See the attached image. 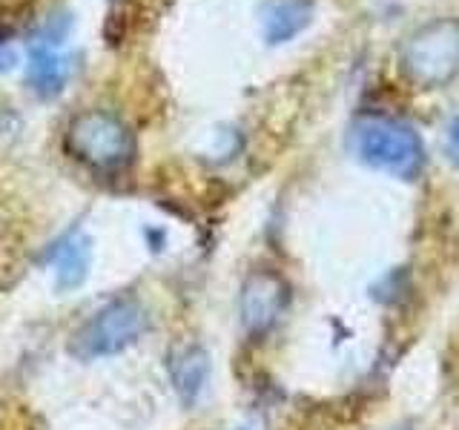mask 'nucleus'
Listing matches in <instances>:
<instances>
[{
  "label": "nucleus",
  "mask_w": 459,
  "mask_h": 430,
  "mask_svg": "<svg viewBox=\"0 0 459 430\" xmlns=\"http://www.w3.org/2000/svg\"><path fill=\"white\" fill-rule=\"evenodd\" d=\"M210 370V353L201 344H186L169 356V382L184 408H193L204 396Z\"/></svg>",
  "instance_id": "nucleus-7"
},
{
  "label": "nucleus",
  "mask_w": 459,
  "mask_h": 430,
  "mask_svg": "<svg viewBox=\"0 0 459 430\" xmlns=\"http://www.w3.org/2000/svg\"><path fill=\"white\" fill-rule=\"evenodd\" d=\"M236 430H253V427H236Z\"/></svg>",
  "instance_id": "nucleus-13"
},
{
  "label": "nucleus",
  "mask_w": 459,
  "mask_h": 430,
  "mask_svg": "<svg viewBox=\"0 0 459 430\" xmlns=\"http://www.w3.org/2000/svg\"><path fill=\"white\" fill-rule=\"evenodd\" d=\"M316 0H267L262 6V35L270 47L299 38L313 21Z\"/></svg>",
  "instance_id": "nucleus-8"
},
{
  "label": "nucleus",
  "mask_w": 459,
  "mask_h": 430,
  "mask_svg": "<svg viewBox=\"0 0 459 430\" xmlns=\"http://www.w3.org/2000/svg\"><path fill=\"white\" fill-rule=\"evenodd\" d=\"M448 158L459 167V115L451 121L448 126Z\"/></svg>",
  "instance_id": "nucleus-11"
},
{
  "label": "nucleus",
  "mask_w": 459,
  "mask_h": 430,
  "mask_svg": "<svg viewBox=\"0 0 459 430\" xmlns=\"http://www.w3.org/2000/svg\"><path fill=\"white\" fill-rule=\"evenodd\" d=\"M143 327H147V313H143L138 298H112L100 310H95L90 322L72 336L69 353L81 358V362L118 356L141 339Z\"/></svg>",
  "instance_id": "nucleus-4"
},
{
  "label": "nucleus",
  "mask_w": 459,
  "mask_h": 430,
  "mask_svg": "<svg viewBox=\"0 0 459 430\" xmlns=\"http://www.w3.org/2000/svg\"><path fill=\"white\" fill-rule=\"evenodd\" d=\"M351 143L362 164L402 181H416L428 164L422 135L411 124L387 118V115L359 118L351 133Z\"/></svg>",
  "instance_id": "nucleus-1"
},
{
  "label": "nucleus",
  "mask_w": 459,
  "mask_h": 430,
  "mask_svg": "<svg viewBox=\"0 0 459 430\" xmlns=\"http://www.w3.org/2000/svg\"><path fill=\"white\" fill-rule=\"evenodd\" d=\"M69 81V64L64 55H57L52 47H43L35 43L32 52H29V64H26V83L38 98L49 100L57 98L66 90Z\"/></svg>",
  "instance_id": "nucleus-9"
},
{
  "label": "nucleus",
  "mask_w": 459,
  "mask_h": 430,
  "mask_svg": "<svg viewBox=\"0 0 459 430\" xmlns=\"http://www.w3.org/2000/svg\"><path fill=\"white\" fill-rule=\"evenodd\" d=\"M69 29H72V18L66 12H61V14H55V18H49L47 21V26H43V32H40V40L38 43H43V47H57V43H64L66 40V35H69Z\"/></svg>",
  "instance_id": "nucleus-10"
},
{
  "label": "nucleus",
  "mask_w": 459,
  "mask_h": 430,
  "mask_svg": "<svg viewBox=\"0 0 459 430\" xmlns=\"http://www.w3.org/2000/svg\"><path fill=\"white\" fill-rule=\"evenodd\" d=\"M290 301V290L281 276H276L273 270H253L241 284L238 296V315L241 327L250 336H264L270 333L276 322L281 319V313Z\"/></svg>",
  "instance_id": "nucleus-5"
},
{
  "label": "nucleus",
  "mask_w": 459,
  "mask_h": 430,
  "mask_svg": "<svg viewBox=\"0 0 459 430\" xmlns=\"http://www.w3.org/2000/svg\"><path fill=\"white\" fill-rule=\"evenodd\" d=\"M399 66L416 90H442L459 75V21L422 23L399 49Z\"/></svg>",
  "instance_id": "nucleus-2"
},
{
  "label": "nucleus",
  "mask_w": 459,
  "mask_h": 430,
  "mask_svg": "<svg viewBox=\"0 0 459 430\" xmlns=\"http://www.w3.org/2000/svg\"><path fill=\"white\" fill-rule=\"evenodd\" d=\"M92 238L83 233V229H72L61 241L55 244L49 258H52V270H55V290L57 293H72L90 279L92 270Z\"/></svg>",
  "instance_id": "nucleus-6"
},
{
  "label": "nucleus",
  "mask_w": 459,
  "mask_h": 430,
  "mask_svg": "<svg viewBox=\"0 0 459 430\" xmlns=\"http://www.w3.org/2000/svg\"><path fill=\"white\" fill-rule=\"evenodd\" d=\"M14 64H18V55H14V49L9 47L6 40H0V75H4V72H9Z\"/></svg>",
  "instance_id": "nucleus-12"
},
{
  "label": "nucleus",
  "mask_w": 459,
  "mask_h": 430,
  "mask_svg": "<svg viewBox=\"0 0 459 430\" xmlns=\"http://www.w3.org/2000/svg\"><path fill=\"white\" fill-rule=\"evenodd\" d=\"M66 150L95 172H121L135 158V135L118 115L86 109L69 121Z\"/></svg>",
  "instance_id": "nucleus-3"
},
{
  "label": "nucleus",
  "mask_w": 459,
  "mask_h": 430,
  "mask_svg": "<svg viewBox=\"0 0 459 430\" xmlns=\"http://www.w3.org/2000/svg\"><path fill=\"white\" fill-rule=\"evenodd\" d=\"M396 430H408V427H396Z\"/></svg>",
  "instance_id": "nucleus-14"
}]
</instances>
